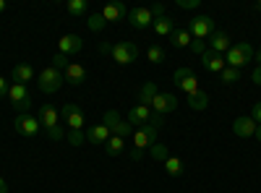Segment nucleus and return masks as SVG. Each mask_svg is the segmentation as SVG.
Instances as JSON below:
<instances>
[{"label": "nucleus", "instance_id": "obj_1", "mask_svg": "<svg viewBox=\"0 0 261 193\" xmlns=\"http://www.w3.org/2000/svg\"><path fill=\"white\" fill-rule=\"evenodd\" d=\"M37 120H39V125L47 131V136H50L53 141H63V139H65V131H63V125H60V113L55 110L53 104H42L39 113H37Z\"/></svg>", "mask_w": 261, "mask_h": 193}, {"label": "nucleus", "instance_id": "obj_2", "mask_svg": "<svg viewBox=\"0 0 261 193\" xmlns=\"http://www.w3.org/2000/svg\"><path fill=\"white\" fill-rule=\"evenodd\" d=\"M253 55H256V50L248 45V42H235V45L225 52V63H227L230 68H238V71H241L243 66L253 63Z\"/></svg>", "mask_w": 261, "mask_h": 193}, {"label": "nucleus", "instance_id": "obj_3", "mask_svg": "<svg viewBox=\"0 0 261 193\" xmlns=\"http://www.w3.org/2000/svg\"><path fill=\"white\" fill-rule=\"evenodd\" d=\"M8 99H11V107H13L18 115H29V110H32V97H29V92H27L24 84H11Z\"/></svg>", "mask_w": 261, "mask_h": 193}, {"label": "nucleus", "instance_id": "obj_4", "mask_svg": "<svg viewBox=\"0 0 261 193\" xmlns=\"http://www.w3.org/2000/svg\"><path fill=\"white\" fill-rule=\"evenodd\" d=\"M157 131H160V128H154L151 123L136 128V131L130 133V144H134L136 152L144 154V149H151V144H157Z\"/></svg>", "mask_w": 261, "mask_h": 193}, {"label": "nucleus", "instance_id": "obj_5", "mask_svg": "<svg viewBox=\"0 0 261 193\" xmlns=\"http://www.w3.org/2000/svg\"><path fill=\"white\" fill-rule=\"evenodd\" d=\"M37 84H39V92H45V94H55L60 87H63V73L58 71V68H53V66H47L45 71H39V76H37Z\"/></svg>", "mask_w": 261, "mask_h": 193}, {"label": "nucleus", "instance_id": "obj_6", "mask_svg": "<svg viewBox=\"0 0 261 193\" xmlns=\"http://www.w3.org/2000/svg\"><path fill=\"white\" fill-rule=\"evenodd\" d=\"M60 118H63L65 125H68V131H84L86 128V115H84V110L79 104H63Z\"/></svg>", "mask_w": 261, "mask_h": 193}, {"label": "nucleus", "instance_id": "obj_7", "mask_svg": "<svg viewBox=\"0 0 261 193\" xmlns=\"http://www.w3.org/2000/svg\"><path fill=\"white\" fill-rule=\"evenodd\" d=\"M110 58L118 63V66H130L136 58H139V47L134 42H115L113 50H110Z\"/></svg>", "mask_w": 261, "mask_h": 193}, {"label": "nucleus", "instance_id": "obj_8", "mask_svg": "<svg viewBox=\"0 0 261 193\" xmlns=\"http://www.w3.org/2000/svg\"><path fill=\"white\" fill-rule=\"evenodd\" d=\"M172 81H175V84H178V87H180L188 97H193V94H199V92H201L199 78H196V73H193L191 68H178V71H175V76H172Z\"/></svg>", "mask_w": 261, "mask_h": 193}, {"label": "nucleus", "instance_id": "obj_9", "mask_svg": "<svg viewBox=\"0 0 261 193\" xmlns=\"http://www.w3.org/2000/svg\"><path fill=\"white\" fill-rule=\"evenodd\" d=\"M188 32L193 39H209L214 34V21L209 16H193L188 21Z\"/></svg>", "mask_w": 261, "mask_h": 193}, {"label": "nucleus", "instance_id": "obj_10", "mask_svg": "<svg viewBox=\"0 0 261 193\" xmlns=\"http://www.w3.org/2000/svg\"><path fill=\"white\" fill-rule=\"evenodd\" d=\"M13 131H16L18 136H24V139H34V136L42 131V125H39V120H37L34 115H16Z\"/></svg>", "mask_w": 261, "mask_h": 193}, {"label": "nucleus", "instance_id": "obj_11", "mask_svg": "<svg viewBox=\"0 0 261 193\" xmlns=\"http://www.w3.org/2000/svg\"><path fill=\"white\" fill-rule=\"evenodd\" d=\"M175 110H178V97L172 92H160L151 99V113H157V115H167V113H175Z\"/></svg>", "mask_w": 261, "mask_h": 193}, {"label": "nucleus", "instance_id": "obj_12", "mask_svg": "<svg viewBox=\"0 0 261 193\" xmlns=\"http://www.w3.org/2000/svg\"><path fill=\"white\" fill-rule=\"evenodd\" d=\"M128 21H130V26H136V29H146V26L154 24V16H151V8L139 6V8L128 11Z\"/></svg>", "mask_w": 261, "mask_h": 193}, {"label": "nucleus", "instance_id": "obj_13", "mask_svg": "<svg viewBox=\"0 0 261 193\" xmlns=\"http://www.w3.org/2000/svg\"><path fill=\"white\" fill-rule=\"evenodd\" d=\"M86 78H89V71L81 63H68V68L63 71V81L71 87H81V84H86Z\"/></svg>", "mask_w": 261, "mask_h": 193}, {"label": "nucleus", "instance_id": "obj_14", "mask_svg": "<svg viewBox=\"0 0 261 193\" xmlns=\"http://www.w3.org/2000/svg\"><path fill=\"white\" fill-rule=\"evenodd\" d=\"M128 6L125 3H120V0H115V3H107L105 8H102V18L107 21V24H113V21H125L128 18Z\"/></svg>", "mask_w": 261, "mask_h": 193}, {"label": "nucleus", "instance_id": "obj_15", "mask_svg": "<svg viewBox=\"0 0 261 193\" xmlns=\"http://www.w3.org/2000/svg\"><path fill=\"white\" fill-rule=\"evenodd\" d=\"M201 66H204L209 73H217V76H220V73L227 68V63H225V58H222L220 52H212V50L206 47V52L201 55Z\"/></svg>", "mask_w": 261, "mask_h": 193}, {"label": "nucleus", "instance_id": "obj_16", "mask_svg": "<svg viewBox=\"0 0 261 193\" xmlns=\"http://www.w3.org/2000/svg\"><path fill=\"white\" fill-rule=\"evenodd\" d=\"M256 120L251 115H243V118H235L232 123V133L235 136H241V139H248V136H256Z\"/></svg>", "mask_w": 261, "mask_h": 193}, {"label": "nucleus", "instance_id": "obj_17", "mask_svg": "<svg viewBox=\"0 0 261 193\" xmlns=\"http://www.w3.org/2000/svg\"><path fill=\"white\" fill-rule=\"evenodd\" d=\"M81 47H84V42L79 34H65L58 39V52H63V55H76V52H81Z\"/></svg>", "mask_w": 261, "mask_h": 193}, {"label": "nucleus", "instance_id": "obj_18", "mask_svg": "<svg viewBox=\"0 0 261 193\" xmlns=\"http://www.w3.org/2000/svg\"><path fill=\"white\" fill-rule=\"evenodd\" d=\"M151 120V107H146V104H134V107H130V110H128V123L130 125H146Z\"/></svg>", "mask_w": 261, "mask_h": 193}, {"label": "nucleus", "instance_id": "obj_19", "mask_svg": "<svg viewBox=\"0 0 261 193\" xmlns=\"http://www.w3.org/2000/svg\"><path fill=\"white\" fill-rule=\"evenodd\" d=\"M84 136H86V141H89V144H107V139H110L113 133H110V128H107V125H89V128H86V131H84Z\"/></svg>", "mask_w": 261, "mask_h": 193}, {"label": "nucleus", "instance_id": "obj_20", "mask_svg": "<svg viewBox=\"0 0 261 193\" xmlns=\"http://www.w3.org/2000/svg\"><path fill=\"white\" fill-rule=\"evenodd\" d=\"M230 47H232V39L227 37V32H217V29H214V34L209 37V50L222 55V52H227Z\"/></svg>", "mask_w": 261, "mask_h": 193}, {"label": "nucleus", "instance_id": "obj_21", "mask_svg": "<svg viewBox=\"0 0 261 193\" xmlns=\"http://www.w3.org/2000/svg\"><path fill=\"white\" fill-rule=\"evenodd\" d=\"M11 78H13V84H27L34 78V68L29 66V63H18V66H13V71H11Z\"/></svg>", "mask_w": 261, "mask_h": 193}, {"label": "nucleus", "instance_id": "obj_22", "mask_svg": "<svg viewBox=\"0 0 261 193\" xmlns=\"http://www.w3.org/2000/svg\"><path fill=\"white\" fill-rule=\"evenodd\" d=\"M160 94V87L154 81H146L144 87L139 89V104H146V107H151V99H154Z\"/></svg>", "mask_w": 261, "mask_h": 193}, {"label": "nucleus", "instance_id": "obj_23", "mask_svg": "<svg viewBox=\"0 0 261 193\" xmlns=\"http://www.w3.org/2000/svg\"><path fill=\"white\" fill-rule=\"evenodd\" d=\"M123 149H125V139L110 136V139H107V144H105V154L107 157H118V154H123Z\"/></svg>", "mask_w": 261, "mask_h": 193}, {"label": "nucleus", "instance_id": "obj_24", "mask_svg": "<svg viewBox=\"0 0 261 193\" xmlns=\"http://www.w3.org/2000/svg\"><path fill=\"white\" fill-rule=\"evenodd\" d=\"M151 26H154V34H157V37H170L172 32H175V29H172V18H170V16L154 18V24H151Z\"/></svg>", "mask_w": 261, "mask_h": 193}, {"label": "nucleus", "instance_id": "obj_25", "mask_svg": "<svg viewBox=\"0 0 261 193\" xmlns=\"http://www.w3.org/2000/svg\"><path fill=\"white\" fill-rule=\"evenodd\" d=\"M170 39H172V47H191V42H193L188 29H175L170 34Z\"/></svg>", "mask_w": 261, "mask_h": 193}, {"label": "nucleus", "instance_id": "obj_26", "mask_svg": "<svg viewBox=\"0 0 261 193\" xmlns=\"http://www.w3.org/2000/svg\"><path fill=\"white\" fill-rule=\"evenodd\" d=\"M162 164H165V173H167L170 178H180V175H183V170H186L183 162H180L178 157H167Z\"/></svg>", "mask_w": 261, "mask_h": 193}, {"label": "nucleus", "instance_id": "obj_27", "mask_svg": "<svg viewBox=\"0 0 261 193\" xmlns=\"http://www.w3.org/2000/svg\"><path fill=\"white\" fill-rule=\"evenodd\" d=\"M188 107H191V110H196V113H204L206 107H209V94L206 92H199V94L188 97Z\"/></svg>", "mask_w": 261, "mask_h": 193}, {"label": "nucleus", "instance_id": "obj_28", "mask_svg": "<svg viewBox=\"0 0 261 193\" xmlns=\"http://www.w3.org/2000/svg\"><path fill=\"white\" fill-rule=\"evenodd\" d=\"M220 81L225 84V87H232V84H238V81H241V71H238V68H225L222 73H220Z\"/></svg>", "mask_w": 261, "mask_h": 193}, {"label": "nucleus", "instance_id": "obj_29", "mask_svg": "<svg viewBox=\"0 0 261 193\" xmlns=\"http://www.w3.org/2000/svg\"><path fill=\"white\" fill-rule=\"evenodd\" d=\"M68 13L71 16H86V0H68Z\"/></svg>", "mask_w": 261, "mask_h": 193}, {"label": "nucleus", "instance_id": "obj_30", "mask_svg": "<svg viewBox=\"0 0 261 193\" xmlns=\"http://www.w3.org/2000/svg\"><path fill=\"white\" fill-rule=\"evenodd\" d=\"M86 24H89V32H102V29L107 26V21L102 18V13H92Z\"/></svg>", "mask_w": 261, "mask_h": 193}, {"label": "nucleus", "instance_id": "obj_31", "mask_svg": "<svg viewBox=\"0 0 261 193\" xmlns=\"http://www.w3.org/2000/svg\"><path fill=\"white\" fill-rule=\"evenodd\" d=\"M146 58H149V63H165V50L160 45H151L146 50Z\"/></svg>", "mask_w": 261, "mask_h": 193}, {"label": "nucleus", "instance_id": "obj_32", "mask_svg": "<svg viewBox=\"0 0 261 193\" xmlns=\"http://www.w3.org/2000/svg\"><path fill=\"white\" fill-rule=\"evenodd\" d=\"M120 123V115H118V110H107L105 113V118H102V125H107L110 128V133H113V128Z\"/></svg>", "mask_w": 261, "mask_h": 193}, {"label": "nucleus", "instance_id": "obj_33", "mask_svg": "<svg viewBox=\"0 0 261 193\" xmlns=\"http://www.w3.org/2000/svg\"><path fill=\"white\" fill-rule=\"evenodd\" d=\"M151 157H154L157 162H165V159L170 157L167 146H165V144H151Z\"/></svg>", "mask_w": 261, "mask_h": 193}, {"label": "nucleus", "instance_id": "obj_34", "mask_svg": "<svg viewBox=\"0 0 261 193\" xmlns=\"http://www.w3.org/2000/svg\"><path fill=\"white\" fill-rule=\"evenodd\" d=\"M113 136H120V139H128L130 136V123L128 120H120L115 128H113Z\"/></svg>", "mask_w": 261, "mask_h": 193}, {"label": "nucleus", "instance_id": "obj_35", "mask_svg": "<svg viewBox=\"0 0 261 193\" xmlns=\"http://www.w3.org/2000/svg\"><path fill=\"white\" fill-rule=\"evenodd\" d=\"M53 68H58L60 73L68 68V55H63V52H58V55H53Z\"/></svg>", "mask_w": 261, "mask_h": 193}, {"label": "nucleus", "instance_id": "obj_36", "mask_svg": "<svg viewBox=\"0 0 261 193\" xmlns=\"http://www.w3.org/2000/svg\"><path fill=\"white\" fill-rule=\"evenodd\" d=\"M84 141H86L84 131H68V144H71V146H81Z\"/></svg>", "mask_w": 261, "mask_h": 193}, {"label": "nucleus", "instance_id": "obj_37", "mask_svg": "<svg viewBox=\"0 0 261 193\" xmlns=\"http://www.w3.org/2000/svg\"><path fill=\"white\" fill-rule=\"evenodd\" d=\"M191 52H193V55H204V52H206L204 39H193V42H191Z\"/></svg>", "mask_w": 261, "mask_h": 193}, {"label": "nucleus", "instance_id": "obj_38", "mask_svg": "<svg viewBox=\"0 0 261 193\" xmlns=\"http://www.w3.org/2000/svg\"><path fill=\"white\" fill-rule=\"evenodd\" d=\"M178 6L186 8V11H191V8H199V6H201V0H178Z\"/></svg>", "mask_w": 261, "mask_h": 193}, {"label": "nucleus", "instance_id": "obj_39", "mask_svg": "<svg viewBox=\"0 0 261 193\" xmlns=\"http://www.w3.org/2000/svg\"><path fill=\"white\" fill-rule=\"evenodd\" d=\"M8 89H11V84H6V76H0V99L8 97Z\"/></svg>", "mask_w": 261, "mask_h": 193}, {"label": "nucleus", "instance_id": "obj_40", "mask_svg": "<svg viewBox=\"0 0 261 193\" xmlns=\"http://www.w3.org/2000/svg\"><path fill=\"white\" fill-rule=\"evenodd\" d=\"M151 16H154V18H162V16H165V6H162V3L151 6Z\"/></svg>", "mask_w": 261, "mask_h": 193}, {"label": "nucleus", "instance_id": "obj_41", "mask_svg": "<svg viewBox=\"0 0 261 193\" xmlns=\"http://www.w3.org/2000/svg\"><path fill=\"white\" fill-rule=\"evenodd\" d=\"M251 118H253L256 123H261V102H256V104H253V110H251Z\"/></svg>", "mask_w": 261, "mask_h": 193}, {"label": "nucleus", "instance_id": "obj_42", "mask_svg": "<svg viewBox=\"0 0 261 193\" xmlns=\"http://www.w3.org/2000/svg\"><path fill=\"white\" fill-rule=\"evenodd\" d=\"M251 78H253V84H256V87H261V66H256V68H253Z\"/></svg>", "mask_w": 261, "mask_h": 193}, {"label": "nucleus", "instance_id": "obj_43", "mask_svg": "<svg viewBox=\"0 0 261 193\" xmlns=\"http://www.w3.org/2000/svg\"><path fill=\"white\" fill-rule=\"evenodd\" d=\"M110 50H113V45H107V42H102V45H99V52L102 55H110Z\"/></svg>", "mask_w": 261, "mask_h": 193}, {"label": "nucleus", "instance_id": "obj_44", "mask_svg": "<svg viewBox=\"0 0 261 193\" xmlns=\"http://www.w3.org/2000/svg\"><path fill=\"white\" fill-rule=\"evenodd\" d=\"M0 193H8V183H6L3 175H0Z\"/></svg>", "mask_w": 261, "mask_h": 193}, {"label": "nucleus", "instance_id": "obj_45", "mask_svg": "<svg viewBox=\"0 0 261 193\" xmlns=\"http://www.w3.org/2000/svg\"><path fill=\"white\" fill-rule=\"evenodd\" d=\"M141 157H144V154H141V152H136V149H130V159H136V162H139V159H141Z\"/></svg>", "mask_w": 261, "mask_h": 193}, {"label": "nucleus", "instance_id": "obj_46", "mask_svg": "<svg viewBox=\"0 0 261 193\" xmlns=\"http://www.w3.org/2000/svg\"><path fill=\"white\" fill-rule=\"evenodd\" d=\"M6 11V0H0V13H3Z\"/></svg>", "mask_w": 261, "mask_h": 193}, {"label": "nucleus", "instance_id": "obj_47", "mask_svg": "<svg viewBox=\"0 0 261 193\" xmlns=\"http://www.w3.org/2000/svg\"><path fill=\"white\" fill-rule=\"evenodd\" d=\"M256 139H258V141H261V125H258V128H256Z\"/></svg>", "mask_w": 261, "mask_h": 193}, {"label": "nucleus", "instance_id": "obj_48", "mask_svg": "<svg viewBox=\"0 0 261 193\" xmlns=\"http://www.w3.org/2000/svg\"><path fill=\"white\" fill-rule=\"evenodd\" d=\"M253 58H256V60H258V66H261V50H258V52H256V55H253Z\"/></svg>", "mask_w": 261, "mask_h": 193}, {"label": "nucleus", "instance_id": "obj_49", "mask_svg": "<svg viewBox=\"0 0 261 193\" xmlns=\"http://www.w3.org/2000/svg\"><path fill=\"white\" fill-rule=\"evenodd\" d=\"M256 11H261V3H256Z\"/></svg>", "mask_w": 261, "mask_h": 193}]
</instances>
